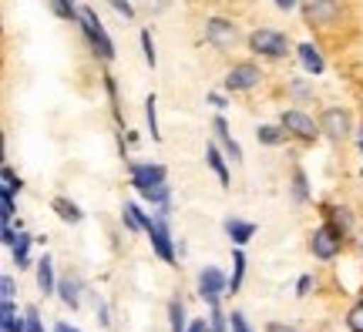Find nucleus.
<instances>
[{"mask_svg": "<svg viewBox=\"0 0 363 332\" xmlns=\"http://www.w3.org/2000/svg\"><path fill=\"white\" fill-rule=\"evenodd\" d=\"M225 289H229V279L216 265H206L199 272V295L208 302V309H219V299Z\"/></svg>", "mask_w": 363, "mask_h": 332, "instance_id": "nucleus-4", "label": "nucleus"}, {"mask_svg": "<svg viewBox=\"0 0 363 332\" xmlns=\"http://www.w3.org/2000/svg\"><path fill=\"white\" fill-rule=\"evenodd\" d=\"M54 13H61V17H71V21H78V7L74 4H51Z\"/></svg>", "mask_w": 363, "mask_h": 332, "instance_id": "nucleus-33", "label": "nucleus"}, {"mask_svg": "<svg viewBox=\"0 0 363 332\" xmlns=\"http://www.w3.org/2000/svg\"><path fill=\"white\" fill-rule=\"evenodd\" d=\"M148 239H152V248H155V256L162 258V262H175V248H172V235H169L165 218H158L155 229L148 231Z\"/></svg>", "mask_w": 363, "mask_h": 332, "instance_id": "nucleus-10", "label": "nucleus"}, {"mask_svg": "<svg viewBox=\"0 0 363 332\" xmlns=\"http://www.w3.org/2000/svg\"><path fill=\"white\" fill-rule=\"evenodd\" d=\"M0 295H4V302H13V279L11 275L0 279Z\"/></svg>", "mask_w": 363, "mask_h": 332, "instance_id": "nucleus-35", "label": "nucleus"}, {"mask_svg": "<svg viewBox=\"0 0 363 332\" xmlns=\"http://www.w3.org/2000/svg\"><path fill=\"white\" fill-rule=\"evenodd\" d=\"M225 235H229L235 245H246L249 239L256 235V225H252V222H239V218H229V222H225Z\"/></svg>", "mask_w": 363, "mask_h": 332, "instance_id": "nucleus-13", "label": "nucleus"}, {"mask_svg": "<svg viewBox=\"0 0 363 332\" xmlns=\"http://www.w3.org/2000/svg\"><path fill=\"white\" fill-rule=\"evenodd\" d=\"M360 252H363V239H360Z\"/></svg>", "mask_w": 363, "mask_h": 332, "instance_id": "nucleus-45", "label": "nucleus"}, {"mask_svg": "<svg viewBox=\"0 0 363 332\" xmlns=\"http://www.w3.org/2000/svg\"><path fill=\"white\" fill-rule=\"evenodd\" d=\"M293 198H296V202H306V198H310V192H306V175H303V171H293Z\"/></svg>", "mask_w": 363, "mask_h": 332, "instance_id": "nucleus-26", "label": "nucleus"}, {"mask_svg": "<svg viewBox=\"0 0 363 332\" xmlns=\"http://www.w3.org/2000/svg\"><path fill=\"white\" fill-rule=\"evenodd\" d=\"M54 332H78V329H74V326H67V322H57V326H54Z\"/></svg>", "mask_w": 363, "mask_h": 332, "instance_id": "nucleus-44", "label": "nucleus"}, {"mask_svg": "<svg viewBox=\"0 0 363 332\" xmlns=\"http://www.w3.org/2000/svg\"><path fill=\"white\" fill-rule=\"evenodd\" d=\"M57 292H61V302L71 309H78L81 306V295H78V282L74 279H65V282H57Z\"/></svg>", "mask_w": 363, "mask_h": 332, "instance_id": "nucleus-20", "label": "nucleus"}, {"mask_svg": "<svg viewBox=\"0 0 363 332\" xmlns=\"http://www.w3.org/2000/svg\"><path fill=\"white\" fill-rule=\"evenodd\" d=\"M269 332H296V329H289V326H279V322H269Z\"/></svg>", "mask_w": 363, "mask_h": 332, "instance_id": "nucleus-41", "label": "nucleus"}, {"mask_svg": "<svg viewBox=\"0 0 363 332\" xmlns=\"http://www.w3.org/2000/svg\"><path fill=\"white\" fill-rule=\"evenodd\" d=\"M347 329H350V332H363V302H357V306L347 312Z\"/></svg>", "mask_w": 363, "mask_h": 332, "instance_id": "nucleus-27", "label": "nucleus"}, {"mask_svg": "<svg viewBox=\"0 0 363 332\" xmlns=\"http://www.w3.org/2000/svg\"><path fill=\"white\" fill-rule=\"evenodd\" d=\"M78 21H81V30H84L88 44L94 47V54L104 57V61H111V57H115V44H111V38L104 34V27L98 24L94 11H91V7H78Z\"/></svg>", "mask_w": 363, "mask_h": 332, "instance_id": "nucleus-1", "label": "nucleus"}, {"mask_svg": "<svg viewBox=\"0 0 363 332\" xmlns=\"http://www.w3.org/2000/svg\"><path fill=\"white\" fill-rule=\"evenodd\" d=\"M229 326H233V332H252L242 312H233V316H229Z\"/></svg>", "mask_w": 363, "mask_h": 332, "instance_id": "nucleus-34", "label": "nucleus"}, {"mask_svg": "<svg viewBox=\"0 0 363 332\" xmlns=\"http://www.w3.org/2000/svg\"><path fill=\"white\" fill-rule=\"evenodd\" d=\"M51 208H54V212H57V218H61V222H71V225L84 218V212H81V208H78V205H74V202H67V198H54V202H51Z\"/></svg>", "mask_w": 363, "mask_h": 332, "instance_id": "nucleus-15", "label": "nucleus"}, {"mask_svg": "<svg viewBox=\"0 0 363 332\" xmlns=\"http://www.w3.org/2000/svg\"><path fill=\"white\" fill-rule=\"evenodd\" d=\"M276 7H279V11H293L296 4H293V0H276Z\"/></svg>", "mask_w": 363, "mask_h": 332, "instance_id": "nucleus-43", "label": "nucleus"}, {"mask_svg": "<svg viewBox=\"0 0 363 332\" xmlns=\"http://www.w3.org/2000/svg\"><path fill=\"white\" fill-rule=\"evenodd\" d=\"M111 7H115L121 17H131V13H135V7H131V4H111Z\"/></svg>", "mask_w": 363, "mask_h": 332, "instance_id": "nucleus-37", "label": "nucleus"}, {"mask_svg": "<svg viewBox=\"0 0 363 332\" xmlns=\"http://www.w3.org/2000/svg\"><path fill=\"white\" fill-rule=\"evenodd\" d=\"M0 208H4L0 215H4V229H7V225H11V218H13V195L0 192Z\"/></svg>", "mask_w": 363, "mask_h": 332, "instance_id": "nucleus-30", "label": "nucleus"}, {"mask_svg": "<svg viewBox=\"0 0 363 332\" xmlns=\"http://www.w3.org/2000/svg\"><path fill=\"white\" fill-rule=\"evenodd\" d=\"M208 104H216V108H225V98H222V94H208Z\"/></svg>", "mask_w": 363, "mask_h": 332, "instance_id": "nucleus-38", "label": "nucleus"}, {"mask_svg": "<svg viewBox=\"0 0 363 332\" xmlns=\"http://www.w3.org/2000/svg\"><path fill=\"white\" fill-rule=\"evenodd\" d=\"M340 242H343V231H340L337 225H320V229L313 231V239H310V252L316 258L330 262V258L340 256Z\"/></svg>", "mask_w": 363, "mask_h": 332, "instance_id": "nucleus-3", "label": "nucleus"}, {"mask_svg": "<svg viewBox=\"0 0 363 332\" xmlns=\"http://www.w3.org/2000/svg\"><path fill=\"white\" fill-rule=\"evenodd\" d=\"M242 275H246V256H242V252H235L233 256V279H229V289H239V285H242Z\"/></svg>", "mask_w": 363, "mask_h": 332, "instance_id": "nucleus-22", "label": "nucleus"}, {"mask_svg": "<svg viewBox=\"0 0 363 332\" xmlns=\"http://www.w3.org/2000/svg\"><path fill=\"white\" fill-rule=\"evenodd\" d=\"M293 91H296L299 98H306V94H310V91H306V84H299V81H293Z\"/></svg>", "mask_w": 363, "mask_h": 332, "instance_id": "nucleus-42", "label": "nucleus"}, {"mask_svg": "<svg viewBox=\"0 0 363 332\" xmlns=\"http://www.w3.org/2000/svg\"><path fill=\"white\" fill-rule=\"evenodd\" d=\"M121 218H125V229H128V231H142V208H138L135 202L125 205Z\"/></svg>", "mask_w": 363, "mask_h": 332, "instance_id": "nucleus-21", "label": "nucleus"}, {"mask_svg": "<svg viewBox=\"0 0 363 332\" xmlns=\"http://www.w3.org/2000/svg\"><path fill=\"white\" fill-rule=\"evenodd\" d=\"M189 332H206V319H195L192 326H189Z\"/></svg>", "mask_w": 363, "mask_h": 332, "instance_id": "nucleus-39", "label": "nucleus"}, {"mask_svg": "<svg viewBox=\"0 0 363 332\" xmlns=\"http://www.w3.org/2000/svg\"><path fill=\"white\" fill-rule=\"evenodd\" d=\"M38 285H40V292H44V295L57 289V282H54V268H51V258H48V256L38 262Z\"/></svg>", "mask_w": 363, "mask_h": 332, "instance_id": "nucleus-17", "label": "nucleus"}, {"mask_svg": "<svg viewBox=\"0 0 363 332\" xmlns=\"http://www.w3.org/2000/svg\"><path fill=\"white\" fill-rule=\"evenodd\" d=\"M303 13H306L310 21H316V24H333V21H337V13H340V7L337 4H306Z\"/></svg>", "mask_w": 363, "mask_h": 332, "instance_id": "nucleus-12", "label": "nucleus"}, {"mask_svg": "<svg viewBox=\"0 0 363 332\" xmlns=\"http://www.w3.org/2000/svg\"><path fill=\"white\" fill-rule=\"evenodd\" d=\"M296 289H299V295H306V289H310V275H303V279H299V285H296Z\"/></svg>", "mask_w": 363, "mask_h": 332, "instance_id": "nucleus-40", "label": "nucleus"}, {"mask_svg": "<svg viewBox=\"0 0 363 332\" xmlns=\"http://www.w3.org/2000/svg\"><path fill=\"white\" fill-rule=\"evenodd\" d=\"M206 158H208V168L219 175L222 185H229V168H225V161H222V151L216 148V144H208V148H206Z\"/></svg>", "mask_w": 363, "mask_h": 332, "instance_id": "nucleus-18", "label": "nucleus"}, {"mask_svg": "<svg viewBox=\"0 0 363 332\" xmlns=\"http://www.w3.org/2000/svg\"><path fill=\"white\" fill-rule=\"evenodd\" d=\"M360 151H363V138H360Z\"/></svg>", "mask_w": 363, "mask_h": 332, "instance_id": "nucleus-46", "label": "nucleus"}, {"mask_svg": "<svg viewBox=\"0 0 363 332\" xmlns=\"http://www.w3.org/2000/svg\"><path fill=\"white\" fill-rule=\"evenodd\" d=\"M212 128H216L219 141L225 144V151L233 154V161H242V148H239V141L233 138V131H229V125H225V118H216V121H212Z\"/></svg>", "mask_w": 363, "mask_h": 332, "instance_id": "nucleus-11", "label": "nucleus"}, {"mask_svg": "<svg viewBox=\"0 0 363 332\" xmlns=\"http://www.w3.org/2000/svg\"><path fill=\"white\" fill-rule=\"evenodd\" d=\"M27 332H44V329H40V312H38V306L27 309Z\"/></svg>", "mask_w": 363, "mask_h": 332, "instance_id": "nucleus-32", "label": "nucleus"}, {"mask_svg": "<svg viewBox=\"0 0 363 332\" xmlns=\"http://www.w3.org/2000/svg\"><path fill=\"white\" fill-rule=\"evenodd\" d=\"M4 332H27V319H17V309L13 302H4V319H0Z\"/></svg>", "mask_w": 363, "mask_h": 332, "instance_id": "nucleus-19", "label": "nucleus"}, {"mask_svg": "<svg viewBox=\"0 0 363 332\" xmlns=\"http://www.w3.org/2000/svg\"><path fill=\"white\" fill-rule=\"evenodd\" d=\"M320 131L333 141L350 138V111H343V108H326L323 118H320Z\"/></svg>", "mask_w": 363, "mask_h": 332, "instance_id": "nucleus-5", "label": "nucleus"}, {"mask_svg": "<svg viewBox=\"0 0 363 332\" xmlns=\"http://www.w3.org/2000/svg\"><path fill=\"white\" fill-rule=\"evenodd\" d=\"M169 316H172V332H189V326H185V309H182L179 299L169 306Z\"/></svg>", "mask_w": 363, "mask_h": 332, "instance_id": "nucleus-24", "label": "nucleus"}, {"mask_svg": "<svg viewBox=\"0 0 363 332\" xmlns=\"http://www.w3.org/2000/svg\"><path fill=\"white\" fill-rule=\"evenodd\" d=\"M145 118H148V131H152V138H162V131H158V115H155V94L145 101Z\"/></svg>", "mask_w": 363, "mask_h": 332, "instance_id": "nucleus-25", "label": "nucleus"}, {"mask_svg": "<svg viewBox=\"0 0 363 332\" xmlns=\"http://www.w3.org/2000/svg\"><path fill=\"white\" fill-rule=\"evenodd\" d=\"M259 67L256 64H235L229 74H225V88L229 91H249L259 84Z\"/></svg>", "mask_w": 363, "mask_h": 332, "instance_id": "nucleus-9", "label": "nucleus"}, {"mask_svg": "<svg viewBox=\"0 0 363 332\" xmlns=\"http://www.w3.org/2000/svg\"><path fill=\"white\" fill-rule=\"evenodd\" d=\"M283 128L289 131V134H296V138H303V141H313L316 134H320V125L313 121L310 115H303V111H286L283 115Z\"/></svg>", "mask_w": 363, "mask_h": 332, "instance_id": "nucleus-7", "label": "nucleus"}, {"mask_svg": "<svg viewBox=\"0 0 363 332\" xmlns=\"http://www.w3.org/2000/svg\"><path fill=\"white\" fill-rule=\"evenodd\" d=\"M142 47H145V61H148V67H155V44H152V30H142Z\"/></svg>", "mask_w": 363, "mask_h": 332, "instance_id": "nucleus-29", "label": "nucleus"}, {"mask_svg": "<svg viewBox=\"0 0 363 332\" xmlns=\"http://www.w3.org/2000/svg\"><path fill=\"white\" fill-rule=\"evenodd\" d=\"M333 212V218H337V229H350V215H347V208H330Z\"/></svg>", "mask_w": 363, "mask_h": 332, "instance_id": "nucleus-36", "label": "nucleus"}, {"mask_svg": "<svg viewBox=\"0 0 363 332\" xmlns=\"http://www.w3.org/2000/svg\"><path fill=\"white\" fill-rule=\"evenodd\" d=\"M30 235L27 231H17V245H13V265L17 268H27L30 265Z\"/></svg>", "mask_w": 363, "mask_h": 332, "instance_id": "nucleus-16", "label": "nucleus"}, {"mask_svg": "<svg viewBox=\"0 0 363 332\" xmlns=\"http://www.w3.org/2000/svg\"><path fill=\"white\" fill-rule=\"evenodd\" d=\"M256 138H259L262 144H279V141L286 138V131H279L276 125H262V128L256 131Z\"/></svg>", "mask_w": 363, "mask_h": 332, "instance_id": "nucleus-23", "label": "nucleus"}, {"mask_svg": "<svg viewBox=\"0 0 363 332\" xmlns=\"http://www.w3.org/2000/svg\"><path fill=\"white\" fill-rule=\"evenodd\" d=\"M225 319H229V316H222L219 309H212V316H208V332H225Z\"/></svg>", "mask_w": 363, "mask_h": 332, "instance_id": "nucleus-31", "label": "nucleus"}, {"mask_svg": "<svg viewBox=\"0 0 363 332\" xmlns=\"http://www.w3.org/2000/svg\"><path fill=\"white\" fill-rule=\"evenodd\" d=\"M131 185H135L138 192L158 188V185H165V168L162 165H131Z\"/></svg>", "mask_w": 363, "mask_h": 332, "instance_id": "nucleus-8", "label": "nucleus"}, {"mask_svg": "<svg viewBox=\"0 0 363 332\" xmlns=\"http://www.w3.org/2000/svg\"><path fill=\"white\" fill-rule=\"evenodd\" d=\"M296 51H299V61H303V67H306L310 74H323V71H326L323 57H320V51H316L313 44H299Z\"/></svg>", "mask_w": 363, "mask_h": 332, "instance_id": "nucleus-14", "label": "nucleus"}, {"mask_svg": "<svg viewBox=\"0 0 363 332\" xmlns=\"http://www.w3.org/2000/svg\"><path fill=\"white\" fill-rule=\"evenodd\" d=\"M249 47L256 54H262V57H286L289 40H286V34H279V30L262 27V30H252V34H249Z\"/></svg>", "mask_w": 363, "mask_h": 332, "instance_id": "nucleus-2", "label": "nucleus"}, {"mask_svg": "<svg viewBox=\"0 0 363 332\" xmlns=\"http://www.w3.org/2000/svg\"><path fill=\"white\" fill-rule=\"evenodd\" d=\"M0 178H4V188H0V192H4V195L21 192V181L13 178V171H11V168H4V171H0Z\"/></svg>", "mask_w": 363, "mask_h": 332, "instance_id": "nucleus-28", "label": "nucleus"}, {"mask_svg": "<svg viewBox=\"0 0 363 332\" xmlns=\"http://www.w3.org/2000/svg\"><path fill=\"white\" fill-rule=\"evenodd\" d=\"M235 38H239V30H235L233 21H225V17H212L206 21V40L212 47H233Z\"/></svg>", "mask_w": 363, "mask_h": 332, "instance_id": "nucleus-6", "label": "nucleus"}]
</instances>
